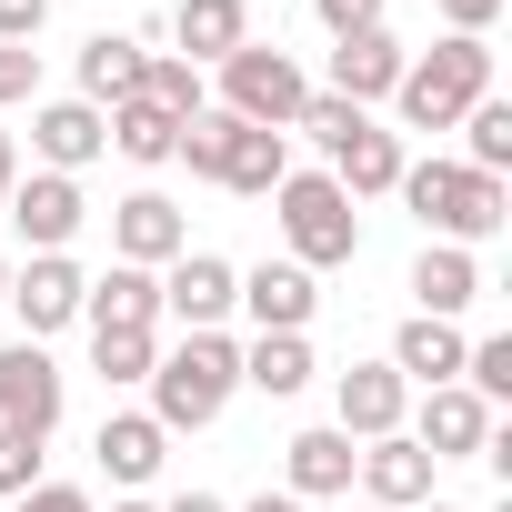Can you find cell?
<instances>
[{"instance_id":"obj_23","label":"cell","mask_w":512,"mask_h":512,"mask_svg":"<svg viewBox=\"0 0 512 512\" xmlns=\"http://www.w3.org/2000/svg\"><path fill=\"white\" fill-rule=\"evenodd\" d=\"M462 352H472V342H462V322H422V312H412V322L392 332V352H382V362H392L402 382L442 392V382H462Z\"/></svg>"},{"instance_id":"obj_39","label":"cell","mask_w":512,"mask_h":512,"mask_svg":"<svg viewBox=\"0 0 512 512\" xmlns=\"http://www.w3.org/2000/svg\"><path fill=\"white\" fill-rule=\"evenodd\" d=\"M241 512H302V502H292V492H251Z\"/></svg>"},{"instance_id":"obj_40","label":"cell","mask_w":512,"mask_h":512,"mask_svg":"<svg viewBox=\"0 0 512 512\" xmlns=\"http://www.w3.org/2000/svg\"><path fill=\"white\" fill-rule=\"evenodd\" d=\"M111 512H161V502H151V492H121V502H111Z\"/></svg>"},{"instance_id":"obj_22","label":"cell","mask_w":512,"mask_h":512,"mask_svg":"<svg viewBox=\"0 0 512 512\" xmlns=\"http://www.w3.org/2000/svg\"><path fill=\"white\" fill-rule=\"evenodd\" d=\"M171 41H181L171 61H191V71L211 61V71H221V61L251 41V0H181V11H171Z\"/></svg>"},{"instance_id":"obj_25","label":"cell","mask_w":512,"mask_h":512,"mask_svg":"<svg viewBox=\"0 0 512 512\" xmlns=\"http://www.w3.org/2000/svg\"><path fill=\"white\" fill-rule=\"evenodd\" d=\"M312 372H322L312 362V332H251V352H241V382L262 392V402H292Z\"/></svg>"},{"instance_id":"obj_19","label":"cell","mask_w":512,"mask_h":512,"mask_svg":"<svg viewBox=\"0 0 512 512\" xmlns=\"http://www.w3.org/2000/svg\"><path fill=\"white\" fill-rule=\"evenodd\" d=\"M31 151H41V171H71V181H81V161L111 151V131H101L91 101H41V111H31Z\"/></svg>"},{"instance_id":"obj_16","label":"cell","mask_w":512,"mask_h":512,"mask_svg":"<svg viewBox=\"0 0 512 512\" xmlns=\"http://www.w3.org/2000/svg\"><path fill=\"white\" fill-rule=\"evenodd\" d=\"M352 432H332V422H312V432H292L282 442V492L292 502H332V492H352Z\"/></svg>"},{"instance_id":"obj_31","label":"cell","mask_w":512,"mask_h":512,"mask_svg":"<svg viewBox=\"0 0 512 512\" xmlns=\"http://www.w3.org/2000/svg\"><path fill=\"white\" fill-rule=\"evenodd\" d=\"M31 482H41V442H31V432H11V422H0V492L21 502Z\"/></svg>"},{"instance_id":"obj_12","label":"cell","mask_w":512,"mask_h":512,"mask_svg":"<svg viewBox=\"0 0 512 512\" xmlns=\"http://www.w3.org/2000/svg\"><path fill=\"white\" fill-rule=\"evenodd\" d=\"M231 312H251V332H312L322 292H312L302 262H251V272L231 282Z\"/></svg>"},{"instance_id":"obj_6","label":"cell","mask_w":512,"mask_h":512,"mask_svg":"<svg viewBox=\"0 0 512 512\" xmlns=\"http://www.w3.org/2000/svg\"><path fill=\"white\" fill-rule=\"evenodd\" d=\"M302 101H312V71H302L292 51L241 41V51L221 61V101H211V111H231V121H251V131H292Z\"/></svg>"},{"instance_id":"obj_20","label":"cell","mask_w":512,"mask_h":512,"mask_svg":"<svg viewBox=\"0 0 512 512\" xmlns=\"http://www.w3.org/2000/svg\"><path fill=\"white\" fill-rule=\"evenodd\" d=\"M332 181H342V201H372V191H392L402 181V131H382L372 111L332 141Z\"/></svg>"},{"instance_id":"obj_4","label":"cell","mask_w":512,"mask_h":512,"mask_svg":"<svg viewBox=\"0 0 512 512\" xmlns=\"http://www.w3.org/2000/svg\"><path fill=\"white\" fill-rule=\"evenodd\" d=\"M402 201H412V221L432 231V241H492L502 221H512V201H502V181L492 171H472V161H402V181H392Z\"/></svg>"},{"instance_id":"obj_38","label":"cell","mask_w":512,"mask_h":512,"mask_svg":"<svg viewBox=\"0 0 512 512\" xmlns=\"http://www.w3.org/2000/svg\"><path fill=\"white\" fill-rule=\"evenodd\" d=\"M161 512H231L221 492H181V502H161Z\"/></svg>"},{"instance_id":"obj_10","label":"cell","mask_w":512,"mask_h":512,"mask_svg":"<svg viewBox=\"0 0 512 512\" xmlns=\"http://www.w3.org/2000/svg\"><path fill=\"white\" fill-rule=\"evenodd\" d=\"M432 452L412 442V432H382V442H362L352 452V482H362V502H382V512H422L432 502Z\"/></svg>"},{"instance_id":"obj_29","label":"cell","mask_w":512,"mask_h":512,"mask_svg":"<svg viewBox=\"0 0 512 512\" xmlns=\"http://www.w3.org/2000/svg\"><path fill=\"white\" fill-rule=\"evenodd\" d=\"M462 161L492 171V181L512 171V101H472V111H462Z\"/></svg>"},{"instance_id":"obj_35","label":"cell","mask_w":512,"mask_h":512,"mask_svg":"<svg viewBox=\"0 0 512 512\" xmlns=\"http://www.w3.org/2000/svg\"><path fill=\"white\" fill-rule=\"evenodd\" d=\"M432 11H442V21L462 31V41H482V31L502 21V0H432Z\"/></svg>"},{"instance_id":"obj_32","label":"cell","mask_w":512,"mask_h":512,"mask_svg":"<svg viewBox=\"0 0 512 512\" xmlns=\"http://www.w3.org/2000/svg\"><path fill=\"white\" fill-rule=\"evenodd\" d=\"M322 11V31L332 41H352V31H382V0H312Z\"/></svg>"},{"instance_id":"obj_30","label":"cell","mask_w":512,"mask_h":512,"mask_svg":"<svg viewBox=\"0 0 512 512\" xmlns=\"http://www.w3.org/2000/svg\"><path fill=\"white\" fill-rule=\"evenodd\" d=\"M91 362H101V382H111V392H121V382H151L161 332H91Z\"/></svg>"},{"instance_id":"obj_33","label":"cell","mask_w":512,"mask_h":512,"mask_svg":"<svg viewBox=\"0 0 512 512\" xmlns=\"http://www.w3.org/2000/svg\"><path fill=\"white\" fill-rule=\"evenodd\" d=\"M41 21H51V0H0V41H11V51H31Z\"/></svg>"},{"instance_id":"obj_24","label":"cell","mask_w":512,"mask_h":512,"mask_svg":"<svg viewBox=\"0 0 512 512\" xmlns=\"http://www.w3.org/2000/svg\"><path fill=\"white\" fill-rule=\"evenodd\" d=\"M91 452H101V472H111L121 492H141V482H161V462H171V432H161L151 412H111Z\"/></svg>"},{"instance_id":"obj_36","label":"cell","mask_w":512,"mask_h":512,"mask_svg":"<svg viewBox=\"0 0 512 512\" xmlns=\"http://www.w3.org/2000/svg\"><path fill=\"white\" fill-rule=\"evenodd\" d=\"M21 512H91V492H81V482H31Z\"/></svg>"},{"instance_id":"obj_43","label":"cell","mask_w":512,"mask_h":512,"mask_svg":"<svg viewBox=\"0 0 512 512\" xmlns=\"http://www.w3.org/2000/svg\"><path fill=\"white\" fill-rule=\"evenodd\" d=\"M352 512H382V502H352Z\"/></svg>"},{"instance_id":"obj_11","label":"cell","mask_w":512,"mask_h":512,"mask_svg":"<svg viewBox=\"0 0 512 512\" xmlns=\"http://www.w3.org/2000/svg\"><path fill=\"white\" fill-rule=\"evenodd\" d=\"M402 412H412V382H402L392 362H352V372L332 382V432H352V442L402 432Z\"/></svg>"},{"instance_id":"obj_5","label":"cell","mask_w":512,"mask_h":512,"mask_svg":"<svg viewBox=\"0 0 512 512\" xmlns=\"http://www.w3.org/2000/svg\"><path fill=\"white\" fill-rule=\"evenodd\" d=\"M282 241H292V262L302 272H342L352 251H362V211L342 201V181L332 171H282Z\"/></svg>"},{"instance_id":"obj_17","label":"cell","mask_w":512,"mask_h":512,"mask_svg":"<svg viewBox=\"0 0 512 512\" xmlns=\"http://www.w3.org/2000/svg\"><path fill=\"white\" fill-rule=\"evenodd\" d=\"M402 61H412V51H402L392 31H352V41L332 51V81H322V91H332V101H352V111H372V101H392Z\"/></svg>"},{"instance_id":"obj_27","label":"cell","mask_w":512,"mask_h":512,"mask_svg":"<svg viewBox=\"0 0 512 512\" xmlns=\"http://www.w3.org/2000/svg\"><path fill=\"white\" fill-rule=\"evenodd\" d=\"M101 131H111V151H121V161H141V171H161V161L181 151V121H171V111H151L141 91H131L121 111H101Z\"/></svg>"},{"instance_id":"obj_42","label":"cell","mask_w":512,"mask_h":512,"mask_svg":"<svg viewBox=\"0 0 512 512\" xmlns=\"http://www.w3.org/2000/svg\"><path fill=\"white\" fill-rule=\"evenodd\" d=\"M422 512H462V502H422Z\"/></svg>"},{"instance_id":"obj_2","label":"cell","mask_w":512,"mask_h":512,"mask_svg":"<svg viewBox=\"0 0 512 512\" xmlns=\"http://www.w3.org/2000/svg\"><path fill=\"white\" fill-rule=\"evenodd\" d=\"M472 101H492V41H462V31H442V41H432L422 61H402V81H392L402 131H462Z\"/></svg>"},{"instance_id":"obj_7","label":"cell","mask_w":512,"mask_h":512,"mask_svg":"<svg viewBox=\"0 0 512 512\" xmlns=\"http://www.w3.org/2000/svg\"><path fill=\"white\" fill-rule=\"evenodd\" d=\"M61 402H71V382H61V362L41 342H0V422L31 432V442H51L61 432Z\"/></svg>"},{"instance_id":"obj_18","label":"cell","mask_w":512,"mask_h":512,"mask_svg":"<svg viewBox=\"0 0 512 512\" xmlns=\"http://www.w3.org/2000/svg\"><path fill=\"white\" fill-rule=\"evenodd\" d=\"M412 302H422V322H462L472 302H482V262L462 241H422V262H412Z\"/></svg>"},{"instance_id":"obj_41","label":"cell","mask_w":512,"mask_h":512,"mask_svg":"<svg viewBox=\"0 0 512 512\" xmlns=\"http://www.w3.org/2000/svg\"><path fill=\"white\" fill-rule=\"evenodd\" d=\"M0 302H11V262H0Z\"/></svg>"},{"instance_id":"obj_8","label":"cell","mask_w":512,"mask_h":512,"mask_svg":"<svg viewBox=\"0 0 512 512\" xmlns=\"http://www.w3.org/2000/svg\"><path fill=\"white\" fill-rule=\"evenodd\" d=\"M81 292H91V272L71 262V251H31V262L11 272L21 342H51V332H71V322H81Z\"/></svg>"},{"instance_id":"obj_13","label":"cell","mask_w":512,"mask_h":512,"mask_svg":"<svg viewBox=\"0 0 512 512\" xmlns=\"http://www.w3.org/2000/svg\"><path fill=\"white\" fill-rule=\"evenodd\" d=\"M402 422H412V442H422L432 462H482V442H492V402H472L462 382L422 392V412H402Z\"/></svg>"},{"instance_id":"obj_15","label":"cell","mask_w":512,"mask_h":512,"mask_svg":"<svg viewBox=\"0 0 512 512\" xmlns=\"http://www.w3.org/2000/svg\"><path fill=\"white\" fill-rule=\"evenodd\" d=\"M231 262H221V251H181V262L161 272V312L181 322V332H221V312H231Z\"/></svg>"},{"instance_id":"obj_3","label":"cell","mask_w":512,"mask_h":512,"mask_svg":"<svg viewBox=\"0 0 512 512\" xmlns=\"http://www.w3.org/2000/svg\"><path fill=\"white\" fill-rule=\"evenodd\" d=\"M171 161H191V181H221L241 201H272L282 171H292V131H251L231 111H201V121H181V151Z\"/></svg>"},{"instance_id":"obj_21","label":"cell","mask_w":512,"mask_h":512,"mask_svg":"<svg viewBox=\"0 0 512 512\" xmlns=\"http://www.w3.org/2000/svg\"><path fill=\"white\" fill-rule=\"evenodd\" d=\"M81 322H91V332H161V272L111 262V272L81 292Z\"/></svg>"},{"instance_id":"obj_28","label":"cell","mask_w":512,"mask_h":512,"mask_svg":"<svg viewBox=\"0 0 512 512\" xmlns=\"http://www.w3.org/2000/svg\"><path fill=\"white\" fill-rule=\"evenodd\" d=\"M141 101H151V111H171V121H201V111H211L201 71H191V61H171V51H161V61H141Z\"/></svg>"},{"instance_id":"obj_34","label":"cell","mask_w":512,"mask_h":512,"mask_svg":"<svg viewBox=\"0 0 512 512\" xmlns=\"http://www.w3.org/2000/svg\"><path fill=\"white\" fill-rule=\"evenodd\" d=\"M31 81H41V51H11V41H0V111L31 101Z\"/></svg>"},{"instance_id":"obj_1","label":"cell","mask_w":512,"mask_h":512,"mask_svg":"<svg viewBox=\"0 0 512 512\" xmlns=\"http://www.w3.org/2000/svg\"><path fill=\"white\" fill-rule=\"evenodd\" d=\"M241 392V342L231 332H181L161 362H151V422L161 432H211Z\"/></svg>"},{"instance_id":"obj_26","label":"cell","mask_w":512,"mask_h":512,"mask_svg":"<svg viewBox=\"0 0 512 512\" xmlns=\"http://www.w3.org/2000/svg\"><path fill=\"white\" fill-rule=\"evenodd\" d=\"M141 61H151V51H141L131 31H101V41H81V101H91V111H121V101L141 91Z\"/></svg>"},{"instance_id":"obj_14","label":"cell","mask_w":512,"mask_h":512,"mask_svg":"<svg viewBox=\"0 0 512 512\" xmlns=\"http://www.w3.org/2000/svg\"><path fill=\"white\" fill-rule=\"evenodd\" d=\"M11 221H21L31 251H71V231L91 221V201H81L71 171H31V181H11Z\"/></svg>"},{"instance_id":"obj_37","label":"cell","mask_w":512,"mask_h":512,"mask_svg":"<svg viewBox=\"0 0 512 512\" xmlns=\"http://www.w3.org/2000/svg\"><path fill=\"white\" fill-rule=\"evenodd\" d=\"M11 181H21V141L0 131V211H11Z\"/></svg>"},{"instance_id":"obj_9","label":"cell","mask_w":512,"mask_h":512,"mask_svg":"<svg viewBox=\"0 0 512 512\" xmlns=\"http://www.w3.org/2000/svg\"><path fill=\"white\" fill-rule=\"evenodd\" d=\"M191 251V221H181V201H161V191H131V201H111V262H131V272H171Z\"/></svg>"}]
</instances>
